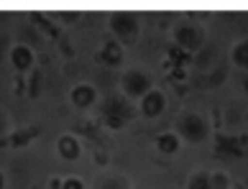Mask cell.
Listing matches in <instances>:
<instances>
[{
    "instance_id": "obj_17",
    "label": "cell",
    "mask_w": 248,
    "mask_h": 189,
    "mask_svg": "<svg viewBox=\"0 0 248 189\" xmlns=\"http://www.w3.org/2000/svg\"><path fill=\"white\" fill-rule=\"evenodd\" d=\"M213 189H225V176L223 174H215L213 176Z\"/></svg>"
},
{
    "instance_id": "obj_18",
    "label": "cell",
    "mask_w": 248,
    "mask_h": 189,
    "mask_svg": "<svg viewBox=\"0 0 248 189\" xmlns=\"http://www.w3.org/2000/svg\"><path fill=\"white\" fill-rule=\"evenodd\" d=\"M5 128H8V115H5L3 110H0V138L5 136Z\"/></svg>"
},
{
    "instance_id": "obj_9",
    "label": "cell",
    "mask_w": 248,
    "mask_h": 189,
    "mask_svg": "<svg viewBox=\"0 0 248 189\" xmlns=\"http://www.w3.org/2000/svg\"><path fill=\"white\" fill-rule=\"evenodd\" d=\"M182 133L197 143V141L205 138L207 128H205V123H202V118H197V115H187V118L182 120Z\"/></svg>"
},
{
    "instance_id": "obj_12",
    "label": "cell",
    "mask_w": 248,
    "mask_h": 189,
    "mask_svg": "<svg viewBox=\"0 0 248 189\" xmlns=\"http://www.w3.org/2000/svg\"><path fill=\"white\" fill-rule=\"evenodd\" d=\"M97 189H131V184H128V179L123 176H105V179H100V187Z\"/></svg>"
},
{
    "instance_id": "obj_19",
    "label": "cell",
    "mask_w": 248,
    "mask_h": 189,
    "mask_svg": "<svg viewBox=\"0 0 248 189\" xmlns=\"http://www.w3.org/2000/svg\"><path fill=\"white\" fill-rule=\"evenodd\" d=\"M62 184H64V179H59V176H54L51 182H49V187H51V189H62Z\"/></svg>"
},
{
    "instance_id": "obj_11",
    "label": "cell",
    "mask_w": 248,
    "mask_h": 189,
    "mask_svg": "<svg viewBox=\"0 0 248 189\" xmlns=\"http://www.w3.org/2000/svg\"><path fill=\"white\" fill-rule=\"evenodd\" d=\"M156 148H159L161 154H174V151L179 148V138L174 136V133H161V136L156 138Z\"/></svg>"
},
{
    "instance_id": "obj_13",
    "label": "cell",
    "mask_w": 248,
    "mask_h": 189,
    "mask_svg": "<svg viewBox=\"0 0 248 189\" xmlns=\"http://www.w3.org/2000/svg\"><path fill=\"white\" fill-rule=\"evenodd\" d=\"M189 189H213V182L207 179V174H195L189 179Z\"/></svg>"
},
{
    "instance_id": "obj_16",
    "label": "cell",
    "mask_w": 248,
    "mask_h": 189,
    "mask_svg": "<svg viewBox=\"0 0 248 189\" xmlns=\"http://www.w3.org/2000/svg\"><path fill=\"white\" fill-rule=\"evenodd\" d=\"M36 133H39V131H36V128H31L29 133H26V131H21V133H16V136H13V146H21V143H26V138H33Z\"/></svg>"
},
{
    "instance_id": "obj_1",
    "label": "cell",
    "mask_w": 248,
    "mask_h": 189,
    "mask_svg": "<svg viewBox=\"0 0 248 189\" xmlns=\"http://www.w3.org/2000/svg\"><path fill=\"white\" fill-rule=\"evenodd\" d=\"M133 115H136V110H133L131 100H128L123 92H121V95H113V97H108V100H105V107H103V123L108 125L110 131H121V128H125V125L133 120Z\"/></svg>"
},
{
    "instance_id": "obj_14",
    "label": "cell",
    "mask_w": 248,
    "mask_h": 189,
    "mask_svg": "<svg viewBox=\"0 0 248 189\" xmlns=\"http://www.w3.org/2000/svg\"><path fill=\"white\" fill-rule=\"evenodd\" d=\"M233 59H235L241 67H248V41H246V44H241V46H235Z\"/></svg>"
},
{
    "instance_id": "obj_15",
    "label": "cell",
    "mask_w": 248,
    "mask_h": 189,
    "mask_svg": "<svg viewBox=\"0 0 248 189\" xmlns=\"http://www.w3.org/2000/svg\"><path fill=\"white\" fill-rule=\"evenodd\" d=\"M62 189H85V182H82L79 176H67L64 184H62Z\"/></svg>"
},
{
    "instance_id": "obj_3",
    "label": "cell",
    "mask_w": 248,
    "mask_h": 189,
    "mask_svg": "<svg viewBox=\"0 0 248 189\" xmlns=\"http://www.w3.org/2000/svg\"><path fill=\"white\" fill-rule=\"evenodd\" d=\"M121 89H123V95L128 97V100H143L154 87H151V79H149L146 72L128 69L125 74L121 77Z\"/></svg>"
},
{
    "instance_id": "obj_8",
    "label": "cell",
    "mask_w": 248,
    "mask_h": 189,
    "mask_svg": "<svg viewBox=\"0 0 248 189\" xmlns=\"http://www.w3.org/2000/svg\"><path fill=\"white\" fill-rule=\"evenodd\" d=\"M164 105H167L164 95L159 92V89H151V92L141 100V113L146 115V118H156V115H161Z\"/></svg>"
},
{
    "instance_id": "obj_6",
    "label": "cell",
    "mask_w": 248,
    "mask_h": 189,
    "mask_svg": "<svg viewBox=\"0 0 248 189\" xmlns=\"http://www.w3.org/2000/svg\"><path fill=\"white\" fill-rule=\"evenodd\" d=\"M11 64L18 72H29L33 67V49L26 46V44H16L11 49Z\"/></svg>"
},
{
    "instance_id": "obj_20",
    "label": "cell",
    "mask_w": 248,
    "mask_h": 189,
    "mask_svg": "<svg viewBox=\"0 0 248 189\" xmlns=\"http://www.w3.org/2000/svg\"><path fill=\"white\" fill-rule=\"evenodd\" d=\"M0 189H5V174L0 172Z\"/></svg>"
},
{
    "instance_id": "obj_7",
    "label": "cell",
    "mask_w": 248,
    "mask_h": 189,
    "mask_svg": "<svg viewBox=\"0 0 248 189\" xmlns=\"http://www.w3.org/2000/svg\"><path fill=\"white\" fill-rule=\"evenodd\" d=\"M100 59H103V64H108V67H118L123 61V44L115 41V39H108L103 44V49H100Z\"/></svg>"
},
{
    "instance_id": "obj_2",
    "label": "cell",
    "mask_w": 248,
    "mask_h": 189,
    "mask_svg": "<svg viewBox=\"0 0 248 189\" xmlns=\"http://www.w3.org/2000/svg\"><path fill=\"white\" fill-rule=\"evenodd\" d=\"M139 18H136L131 11H115L110 13V33L115 36V41L121 44H133L139 39Z\"/></svg>"
},
{
    "instance_id": "obj_4",
    "label": "cell",
    "mask_w": 248,
    "mask_h": 189,
    "mask_svg": "<svg viewBox=\"0 0 248 189\" xmlns=\"http://www.w3.org/2000/svg\"><path fill=\"white\" fill-rule=\"evenodd\" d=\"M69 100L75 107H79V110H87V107H93L95 100H97V89L93 85H75L72 87V92H69Z\"/></svg>"
},
{
    "instance_id": "obj_10",
    "label": "cell",
    "mask_w": 248,
    "mask_h": 189,
    "mask_svg": "<svg viewBox=\"0 0 248 189\" xmlns=\"http://www.w3.org/2000/svg\"><path fill=\"white\" fill-rule=\"evenodd\" d=\"M174 39H177V44H179V46H187V49H195L197 46V31H192V29H187V26H185V29H177V31H174Z\"/></svg>"
},
{
    "instance_id": "obj_5",
    "label": "cell",
    "mask_w": 248,
    "mask_h": 189,
    "mask_svg": "<svg viewBox=\"0 0 248 189\" xmlns=\"http://www.w3.org/2000/svg\"><path fill=\"white\" fill-rule=\"evenodd\" d=\"M57 151H59V156L64 161H77L82 156L79 138L72 136V133H64V136H59V141H57Z\"/></svg>"
}]
</instances>
